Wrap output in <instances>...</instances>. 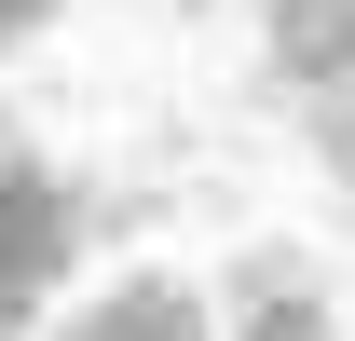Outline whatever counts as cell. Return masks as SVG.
<instances>
[{
    "instance_id": "2",
    "label": "cell",
    "mask_w": 355,
    "mask_h": 341,
    "mask_svg": "<svg viewBox=\"0 0 355 341\" xmlns=\"http://www.w3.org/2000/svg\"><path fill=\"white\" fill-rule=\"evenodd\" d=\"M83 341H205V300L178 287V273H137V287H110L83 314Z\"/></svg>"
},
{
    "instance_id": "3",
    "label": "cell",
    "mask_w": 355,
    "mask_h": 341,
    "mask_svg": "<svg viewBox=\"0 0 355 341\" xmlns=\"http://www.w3.org/2000/svg\"><path fill=\"white\" fill-rule=\"evenodd\" d=\"M42 14H55V0H0V42H28V28H42Z\"/></svg>"
},
{
    "instance_id": "1",
    "label": "cell",
    "mask_w": 355,
    "mask_h": 341,
    "mask_svg": "<svg viewBox=\"0 0 355 341\" xmlns=\"http://www.w3.org/2000/svg\"><path fill=\"white\" fill-rule=\"evenodd\" d=\"M69 246H83L69 177H55L42 150H14V137H0V341L28 328L55 287H69Z\"/></svg>"
}]
</instances>
